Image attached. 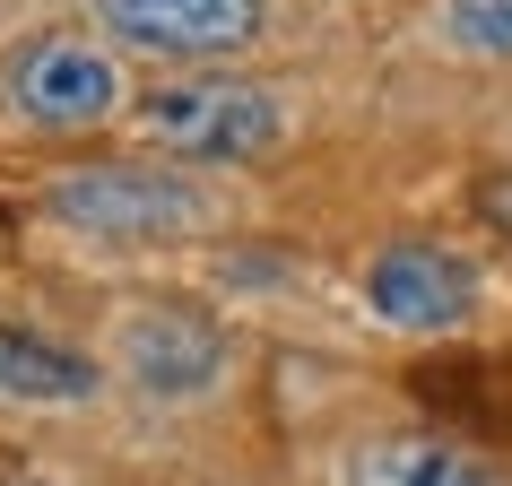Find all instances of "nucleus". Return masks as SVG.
<instances>
[{"mask_svg": "<svg viewBox=\"0 0 512 486\" xmlns=\"http://www.w3.org/2000/svg\"><path fill=\"white\" fill-rule=\"evenodd\" d=\"M139 131L191 165H252L287 131V105L252 79H174L139 105Z\"/></svg>", "mask_w": 512, "mask_h": 486, "instance_id": "nucleus-1", "label": "nucleus"}, {"mask_svg": "<svg viewBox=\"0 0 512 486\" xmlns=\"http://www.w3.org/2000/svg\"><path fill=\"white\" fill-rule=\"evenodd\" d=\"M44 209H53V226L87 243H165L191 235L209 217V200L174 174H139V165H70L44 183Z\"/></svg>", "mask_w": 512, "mask_h": 486, "instance_id": "nucleus-2", "label": "nucleus"}, {"mask_svg": "<svg viewBox=\"0 0 512 486\" xmlns=\"http://www.w3.org/2000/svg\"><path fill=\"white\" fill-rule=\"evenodd\" d=\"M0 96L35 131H87V122H105L122 105V70H113V53H96L79 35H44V44H27L9 61Z\"/></svg>", "mask_w": 512, "mask_h": 486, "instance_id": "nucleus-3", "label": "nucleus"}, {"mask_svg": "<svg viewBox=\"0 0 512 486\" xmlns=\"http://www.w3.org/2000/svg\"><path fill=\"white\" fill-rule=\"evenodd\" d=\"M365 304L382 330H460L478 313V278L469 261H452L443 243H382L365 261Z\"/></svg>", "mask_w": 512, "mask_h": 486, "instance_id": "nucleus-4", "label": "nucleus"}, {"mask_svg": "<svg viewBox=\"0 0 512 486\" xmlns=\"http://www.w3.org/2000/svg\"><path fill=\"white\" fill-rule=\"evenodd\" d=\"M113 356H122V382H131V391L174 400V408L200 400V391H217V374H226V339H217V322L183 313V304H148V313H131L122 339H113Z\"/></svg>", "mask_w": 512, "mask_h": 486, "instance_id": "nucleus-5", "label": "nucleus"}, {"mask_svg": "<svg viewBox=\"0 0 512 486\" xmlns=\"http://www.w3.org/2000/svg\"><path fill=\"white\" fill-rule=\"evenodd\" d=\"M105 35L157 61H226L261 35V0H96Z\"/></svg>", "mask_w": 512, "mask_h": 486, "instance_id": "nucleus-6", "label": "nucleus"}, {"mask_svg": "<svg viewBox=\"0 0 512 486\" xmlns=\"http://www.w3.org/2000/svg\"><path fill=\"white\" fill-rule=\"evenodd\" d=\"M348 486H512V478L434 434H382V443H356Z\"/></svg>", "mask_w": 512, "mask_h": 486, "instance_id": "nucleus-7", "label": "nucleus"}, {"mask_svg": "<svg viewBox=\"0 0 512 486\" xmlns=\"http://www.w3.org/2000/svg\"><path fill=\"white\" fill-rule=\"evenodd\" d=\"M96 391V365L79 348H61L44 330H0V400H27V408H70Z\"/></svg>", "mask_w": 512, "mask_h": 486, "instance_id": "nucleus-8", "label": "nucleus"}, {"mask_svg": "<svg viewBox=\"0 0 512 486\" xmlns=\"http://www.w3.org/2000/svg\"><path fill=\"white\" fill-rule=\"evenodd\" d=\"M443 35L469 61H512V0H443Z\"/></svg>", "mask_w": 512, "mask_h": 486, "instance_id": "nucleus-9", "label": "nucleus"}, {"mask_svg": "<svg viewBox=\"0 0 512 486\" xmlns=\"http://www.w3.org/2000/svg\"><path fill=\"white\" fill-rule=\"evenodd\" d=\"M486 217H495V226L512 235V174H504V183H486Z\"/></svg>", "mask_w": 512, "mask_h": 486, "instance_id": "nucleus-10", "label": "nucleus"}]
</instances>
